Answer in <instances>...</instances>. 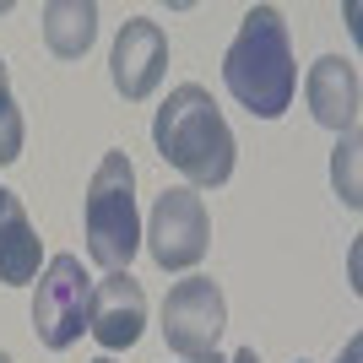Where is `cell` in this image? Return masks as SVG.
I'll list each match as a JSON object with an SVG mask.
<instances>
[{"label":"cell","mask_w":363,"mask_h":363,"mask_svg":"<svg viewBox=\"0 0 363 363\" xmlns=\"http://www.w3.org/2000/svg\"><path fill=\"white\" fill-rule=\"evenodd\" d=\"M223 82L250 114L277 120L293 108L298 92V60H293V38L277 6H250L239 22V38L223 55Z\"/></svg>","instance_id":"1"},{"label":"cell","mask_w":363,"mask_h":363,"mask_svg":"<svg viewBox=\"0 0 363 363\" xmlns=\"http://www.w3.org/2000/svg\"><path fill=\"white\" fill-rule=\"evenodd\" d=\"M152 141H157V157L168 168H179L201 190H217V184L233 179V152L239 147H233L223 108L212 104V92L201 82H179L163 98L157 120H152Z\"/></svg>","instance_id":"2"},{"label":"cell","mask_w":363,"mask_h":363,"mask_svg":"<svg viewBox=\"0 0 363 363\" xmlns=\"http://www.w3.org/2000/svg\"><path fill=\"white\" fill-rule=\"evenodd\" d=\"M87 255L104 272H130V255L141 250V217H136V168L125 152H104V163L82 201Z\"/></svg>","instance_id":"3"},{"label":"cell","mask_w":363,"mask_h":363,"mask_svg":"<svg viewBox=\"0 0 363 363\" xmlns=\"http://www.w3.org/2000/svg\"><path fill=\"white\" fill-rule=\"evenodd\" d=\"M87 303H92V277L82 272L76 255H55L38 277L33 293V331L49 352H65L87 331Z\"/></svg>","instance_id":"4"},{"label":"cell","mask_w":363,"mask_h":363,"mask_svg":"<svg viewBox=\"0 0 363 363\" xmlns=\"http://www.w3.org/2000/svg\"><path fill=\"white\" fill-rule=\"evenodd\" d=\"M223 325H228V303H223V288H217L212 277H184V282L168 288L163 336L179 358H212Z\"/></svg>","instance_id":"5"},{"label":"cell","mask_w":363,"mask_h":363,"mask_svg":"<svg viewBox=\"0 0 363 363\" xmlns=\"http://www.w3.org/2000/svg\"><path fill=\"white\" fill-rule=\"evenodd\" d=\"M212 244V217H206V201L196 190H163L157 206H152V223H147V250L163 272H190L201 266Z\"/></svg>","instance_id":"6"},{"label":"cell","mask_w":363,"mask_h":363,"mask_svg":"<svg viewBox=\"0 0 363 363\" xmlns=\"http://www.w3.org/2000/svg\"><path fill=\"white\" fill-rule=\"evenodd\" d=\"M108 65H114L120 98H130V104L152 98L157 82H163V71H168V33L157 28L152 16H130V22L120 28V38H114Z\"/></svg>","instance_id":"7"},{"label":"cell","mask_w":363,"mask_h":363,"mask_svg":"<svg viewBox=\"0 0 363 363\" xmlns=\"http://www.w3.org/2000/svg\"><path fill=\"white\" fill-rule=\"evenodd\" d=\"M141 325H147V293L130 272H108L98 288H92V303H87V331L104 342L108 352L120 347H136Z\"/></svg>","instance_id":"8"},{"label":"cell","mask_w":363,"mask_h":363,"mask_svg":"<svg viewBox=\"0 0 363 363\" xmlns=\"http://www.w3.org/2000/svg\"><path fill=\"white\" fill-rule=\"evenodd\" d=\"M303 98H309V114L331 130H358V104H363V82L358 65L347 55H325V60L309 65V82H303Z\"/></svg>","instance_id":"9"},{"label":"cell","mask_w":363,"mask_h":363,"mask_svg":"<svg viewBox=\"0 0 363 363\" xmlns=\"http://www.w3.org/2000/svg\"><path fill=\"white\" fill-rule=\"evenodd\" d=\"M38 260H44V239L33 233L22 201L11 196V206L0 217V282H6V288L33 282V277H38Z\"/></svg>","instance_id":"10"},{"label":"cell","mask_w":363,"mask_h":363,"mask_svg":"<svg viewBox=\"0 0 363 363\" xmlns=\"http://www.w3.org/2000/svg\"><path fill=\"white\" fill-rule=\"evenodd\" d=\"M98 38V6L92 0H49L44 6V44L60 60H82Z\"/></svg>","instance_id":"11"},{"label":"cell","mask_w":363,"mask_h":363,"mask_svg":"<svg viewBox=\"0 0 363 363\" xmlns=\"http://www.w3.org/2000/svg\"><path fill=\"white\" fill-rule=\"evenodd\" d=\"M22 136H28L22 130V108L11 98V76H6V60H0V168L22 157Z\"/></svg>","instance_id":"12"},{"label":"cell","mask_w":363,"mask_h":363,"mask_svg":"<svg viewBox=\"0 0 363 363\" xmlns=\"http://www.w3.org/2000/svg\"><path fill=\"white\" fill-rule=\"evenodd\" d=\"M331 179H336V196L358 212V201H363L358 196V130L342 136V147H336V157H331Z\"/></svg>","instance_id":"13"},{"label":"cell","mask_w":363,"mask_h":363,"mask_svg":"<svg viewBox=\"0 0 363 363\" xmlns=\"http://www.w3.org/2000/svg\"><path fill=\"white\" fill-rule=\"evenodd\" d=\"M228 363H260V352H255V347H239V352H233Z\"/></svg>","instance_id":"14"},{"label":"cell","mask_w":363,"mask_h":363,"mask_svg":"<svg viewBox=\"0 0 363 363\" xmlns=\"http://www.w3.org/2000/svg\"><path fill=\"white\" fill-rule=\"evenodd\" d=\"M358 352H363L358 342H347V352H342V358H336V363H358Z\"/></svg>","instance_id":"15"},{"label":"cell","mask_w":363,"mask_h":363,"mask_svg":"<svg viewBox=\"0 0 363 363\" xmlns=\"http://www.w3.org/2000/svg\"><path fill=\"white\" fill-rule=\"evenodd\" d=\"M6 206H11V190H6V184H0V217H6Z\"/></svg>","instance_id":"16"},{"label":"cell","mask_w":363,"mask_h":363,"mask_svg":"<svg viewBox=\"0 0 363 363\" xmlns=\"http://www.w3.org/2000/svg\"><path fill=\"white\" fill-rule=\"evenodd\" d=\"M190 363H223V358H217V352H212V358H190Z\"/></svg>","instance_id":"17"},{"label":"cell","mask_w":363,"mask_h":363,"mask_svg":"<svg viewBox=\"0 0 363 363\" xmlns=\"http://www.w3.org/2000/svg\"><path fill=\"white\" fill-rule=\"evenodd\" d=\"M0 363H11V358H6V352H0Z\"/></svg>","instance_id":"18"},{"label":"cell","mask_w":363,"mask_h":363,"mask_svg":"<svg viewBox=\"0 0 363 363\" xmlns=\"http://www.w3.org/2000/svg\"><path fill=\"white\" fill-rule=\"evenodd\" d=\"M98 363H114V358H98Z\"/></svg>","instance_id":"19"}]
</instances>
